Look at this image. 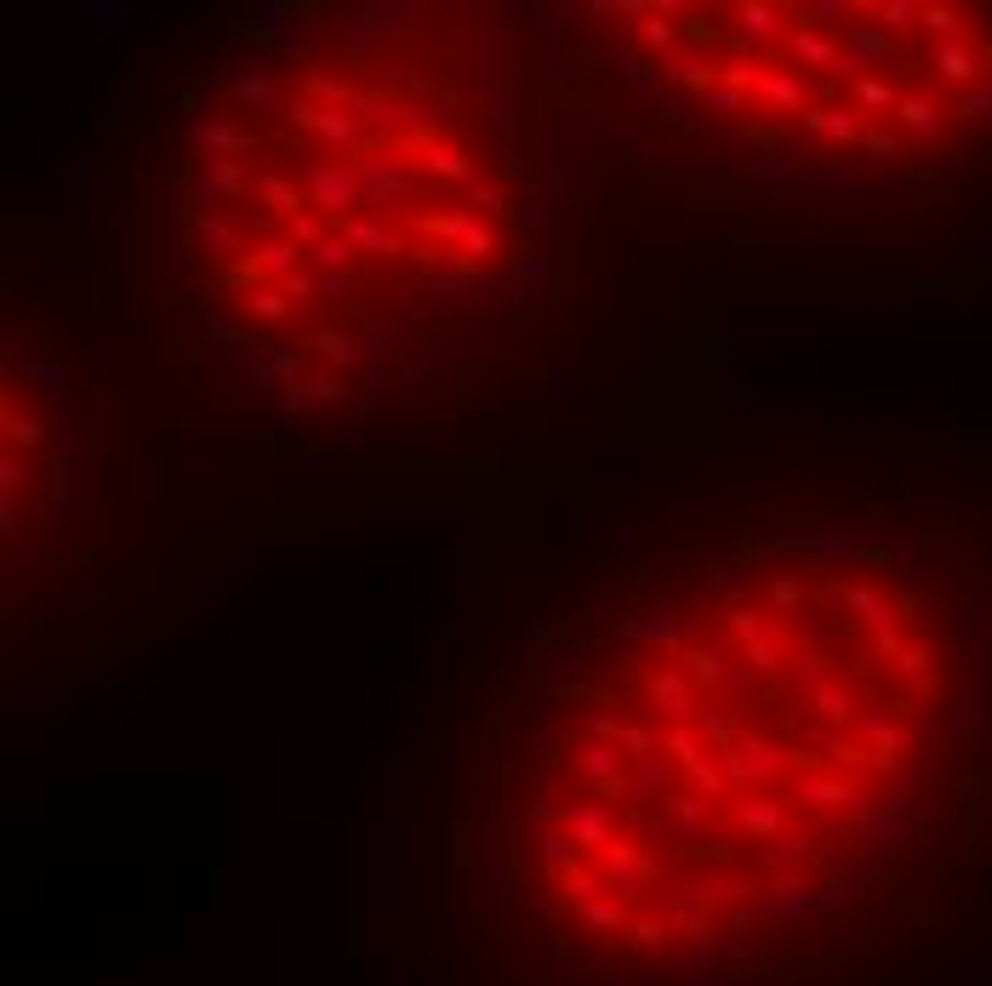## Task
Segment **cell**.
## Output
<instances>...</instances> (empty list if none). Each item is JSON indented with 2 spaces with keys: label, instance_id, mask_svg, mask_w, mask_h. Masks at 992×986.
<instances>
[{
  "label": "cell",
  "instance_id": "cell-20",
  "mask_svg": "<svg viewBox=\"0 0 992 986\" xmlns=\"http://www.w3.org/2000/svg\"><path fill=\"white\" fill-rule=\"evenodd\" d=\"M240 308H246L252 319H286V314H292V297H286V292H246Z\"/></svg>",
  "mask_w": 992,
  "mask_h": 986
},
{
  "label": "cell",
  "instance_id": "cell-19",
  "mask_svg": "<svg viewBox=\"0 0 992 986\" xmlns=\"http://www.w3.org/2000/svg\"><path fill=\"white\" fill-rule=\"evenodd\" d=\"M685 662H690V679H701V684H725L730 679V662H725L719 650H701L696 644V650H685Z\"/></svg>",
  "mask_w": 992,
  "mask_h": 986
},
{
  "label": "cell",
  "instance_id": "cell-31",
  "mask_svg": "<svg viewBox=\"0 0 992 986\" xmlns=\"http://www.w3.org/2000/svg\"><path fill=\"white\" fill-rule=\"evenodd\" d=\"M314 286H320L314 274H292V279H286V286H279V292H286V297H308Z\"/></svg>",
  "mask_w": 992,
  "mask_h": 986
},
{
  "label": "cell",
  "instance_id": "cell-18",
  "mask_svg": "<svg viewBox=\"0 0 992 986\" xmlns=\"http://www.w3.org/2000/svg\"><path fill=\"white\" fill-rule=\"evenodd\" d=\"M741 18V34H753V40H782V7H765V0H747V7L736 12Z\"/></svg>",
  "mask_w": 992,
  "mask_h": 986
},
{
  "label": "cell",
  "instance_id": "cell-13",
  "mask_svg": "<svg viewBox=\"0 0 992 986\" xmlns=\"http://www.w3.org/2000/svg\"><path fill=\"white\" fill-rule=\"evenodd\" d=\"M849 610H856V617H862L873 633H890L895 622H902V617H895V610H902V604H895V593H884V588H873V582L849 588Z\"/></svg>",
  "mask_w": 992,
  "mask_h": 986
},
{
  "label": "cell",
  "instance_id": "cell-21",
  "mask_svg": "<svg viewBox=\"0 0 992 986\" xmlns=\"http://www.w3.org/2000/svg\"><path fill=\"white\" fill-rule=\"evenodd\" d=\"M747 98H753V91H736V86H725V80L701 91V103L714 109V115H741V109H747Z\"/></svg>",
  "mask_w": 992,
  "mask_h": 986
},
{
  "label": "cell",
  "instance_id": "cell-26",
  "mask_svg": "<svg viewBox=\"0 0 992 986\" xmlns=\"http://www.w3.org/2000/svg\"><path fill=\"white\" fill-rule=\"evenodd\" d=\"M314 257H320V263H325V268H343V263H354V257H360V252H354V246H348V240H343V234H331V240H325V246H320V252H314Z\"/></svg>",
  "mask_w": 992,
  "mask_h": 986
},
{
  "label": "cell",
  "instance_id": "cell-30",
  "mask_svg": "<svg viewBox=\"0 0 992 986\" xmlns=\"http://www.w3.org/2000/svg\"><path fill=\"white\" fill-rule=\"evenodd\" d=\"M725 696H730V701H747V696H753V679L730 668V679H725Z\"/></svg>",
  "mask_w": 992,
  "mask_h": 986
},
{
  "label": "cell",
  "instance_id": "cell-8",
  "mask_svg": "<svg viewBox=\"0 0 992 986\" xmlns=\"http://www.w3.org/2000/svg\"><path fill=\"white\" fill-rule=\"evenodd\" d=\"M805 131H816V137H833V144H856V137H867L873 126H867V115H862V109L816 103V109H805Z\"/></svg>",
  "mask_w": 992,
  "mask_h": 986
},
{
  "label": "cell",
  "instance_id": "cell-12",
  "mask_svg": "<svg viewBox=\"0 0 992 986\" xmlns=\"http://www.w3.org/2000/svg\"><path fill=\"white\" fill-rule=\"evenodd\" d=\"M297 263H303V246H292V240H263V246L252 252L246 274H263V279H279V286H286L292 274H303Z\"/></svg>",
  "mask_w": 992,
  "mask_h": 986
},
{
  "label": "cell",
  "instance_id": "cell-32",
  "mask_svg": "<svg viewBox=\"0 0 992 986\" xmlns=\"http://www.w3.org/2000/svg\"><path fill=\"white\" fill-rule=\"evenodd\" d=\"M474 206H485L491 217H502V211H508V200H502L497 189H474Z\"/></svg>",
  "mask_w": 992,
  "mask_h": 986
},
{
  "label": "cell",
  "instance_id": "cell-14",
  "mask_svg": "<svg viewBox=\"0 0 992 986\" xmlns=\"http://www.w3.org/2000/svg\"><path fill=\"white\" fill-rule=\"evenodd\" d=\"M331 234H343V240L354 246V252H376V257H400V240L389 228H376L371 217H337L331 223Z\"/></svg>",
  "mask_w": 992,
  "mask_h": 986
},
{
  "label": "cell",
  "instance_id": "cell-5",
  "mask_svg": "<svg viewBox=\"0 0 992 986\" xmlns=\"http://www.w3.org/2000/svg\"><path fill=\"white\" fill-rule=\"evenodd\" d=\"M252 195H257V206L279 211L286 223H292L297 211H308V200H303V183H297V171H279V166H263V171H257Z\"/></svg>",
  "mask_w": 992,
  "mask_h": 986
},
{
  "label": "cell",
  "instance_id": "cell-7",
  "mask_svg": "<svg viewBox=\"0 0 992 986\" xmlns=\"http://www.w3.org/2000/svg\"><path fill=\"white\" fill-rule=\"evenodd\" d=\"M292 126L325 137V144H354V137H360V120H354V115L325 109V103H292Z\"/></svg>",
  "mask_w": 992,
  "mask_h": 986
},
{
  "label": "cell",
  "instance_id": "cell-1",
  "mask_svg": "<svg viewBox=\"0 0 992 986\" xmlns=\"http://www.w3.org/2000/svg\"><path fill=\"white\" fill-rule=\"evenodd\" d=\"M297 171V183H303V200H308V211H320V217H360V206H365V189H360V171H354V160H303V166H292Z\"/></svg>",
  "mask_w": 992,
  "mask_h": 986
},
{
  "label": "cell",
  "instance_id": "cell-25",
  "mask_svg": "<svg viewBox=\"0 0 992 986\" xmlns=\"http://www.w3.org/2000/svg\"><path fill=\"white\" fill-rule=\"evenodd\" d=\"M234 91H240L246 103H257V109H274V103H279V86H274V80H263V75H246Z\"/></svg>",
  "mask_w": 992,
  "mask_h": 986
},
{
  "label": "cell",
  "instance_id": "cell-16",
  "mask_svg": "<svg viewBox=\"0 0 992 986\" xmlns=\"http://www.w3.org/2000/svg\"><path fill=\"white\" fill-rule=\"evenodd\" d=\"M195 240L206 246V257H228V252H240V228L223 211H195Z\"/></svg>",
  "mask_w": 992,
  "mask_h": 986
},
{
  "label": "cell",
  "instance_id": "cell-17",
  "mask_svg": "<svg viewBox=\"0 0 992 986\" xmlns=\"http://www.w3.org/2000/svg\"><path fill=\"white\" fill-rule=\"evenodd\" d=\"M422 160H429V171H434L440 183H480V177H485L480 160H468V155H456V149H440V144H422Z\"/></svg>",
  "mask_w": 992,
  "mask_h": 986
},
{
  "label": "cell",
  "instance_id": "cell-11",
  "mask_svg": "<svg viewBox=\"0 0 992 986\" xmlns=\"http://www.w3.org/2000/svg\"><path fill=\"white\" fill-rule=\"evenodd\" d=\"M753 98H765L770 109H798V115H805V109H811V103H805V98H811V86L798 80V75H787V69H759V86H753Z\"/></svg>",
  "mask_w": 992,
  "mask_h": 986
},
{
  "label": "cell",
  "instance_id": "cell-22",
  "mask_svg": "<svg viewBox=\"0 0 992 986\" xmlns=\"http://www.w3.org/2000/svg\"><path fill=\"white\" fill-rule=\"evenodd\" d=\"M456 252H462V257H491V252H497V234L474 217V223L462 228V246H456Z\"/></svg>",
  "mask_w": 992,
  "mask_h": 986
},
{
  "label": "cell",
  "instance_id": "cell-4",
  "mask_svg": "<svg viewBox=\"0 0 992 986\" xmlns=\"http://www.w3.org/2000/svg\"><path fill=\"white\" fill-rule=\"evenodd\" d=\"M650 701H656V713L668 719V730H690L696 724V696H690L679 668H656L650 673Z\"/></svg>",
  "mask_w": 992,
  "mask_h": 986
},
{
  "label": "cell",
  "instance_id": "cell-3",
  "mask_svg": "<svg viewBox=\"0 0 992 986\" xmlns=\"http://www.w3.org/2000/svg\"><path fill=\"white\" fill-rule=\"evenodd\" d=\"M354 171H360V189H365V206H389V200H405L411 195V177L400 171V160L389 155H354Z\"/></svg>",
  "mask_w": 992,
  "mask_h": 986
},
{
  "label": "cell",
  "instance_id": "cell-24",
  "mask_svg": "<svg viewBox=\"0 0 992 986\" xmlns=\"http://www.w3.org/2000/svg\"><path fill=\"white\" fill-rule=\"evenodd\" d=\"M668 18H674V12H645V23H639V29H645V40L656 46V52H668V46L679 40V29H674Z\"/></svg>",
  "mask_w": 992,
  "mask_h": 986
},
{
  "label": "cell",
  "instance_id": "cell-6",
  "mask_svg": "<svg viewBox=\"0 0 992 986\" xmlns=\"http://www.w3.org/2000/svg\"><path fill=\"white\" fill-rule=\"evenodd\" d=\"M668 787H674V765L661 759V753H650V759H628V798H633V805L661 810Z\"/></svg>",
  "mask_w": 992,
  "mask_h": 986
},
{
  "label": "cell",
  "instance_id": "cell-27",
  "mask_svg": "<svg viewBox=\"0 0 992 986\" xmlns=\"http://www.w3.org/2000/svg\"><path fill=\"white\" fill-rule=\"evenodd\" d=\"M320 348H325V359H337V365H348V359H354V337H348V332H325V337H320Z\"/></svg>",
  "mask_w": 992,
  "mask_h": 986
},
{
  "label": "cell",
  "instance_id": "cell-2",
  "mask_svg": "<svg viewBox=\"0 0 992 986\" xmlns=\"http://www.w3.org/2000/svg\"><path fill=\"white\" fill-rule=\"evenodd\" d=\"M719 770H725V781L736 792V787H759L770 776L798 770V753H793V747H782V741H765V736H736V747L719 759Z\"/></svg>",
  "mask_w": 992,
  "mask_h": 986
},
{
  "label": "cell",
  "instance_id": "cell-28",
  "mask_svg": "<svg viewBox=\"0 0 992 986\" xmlns=\"http://www.w3.org/2000/svg\"><path fill=\"white\" fill-rule=\"evenodd\" d=\"M320 292L343 303V297H354V292H360V279H354V274H325V279H320Z\"/></svg>",
  "mask_w": 992,
  "mask_h": 986
},
{
  "label": "cell",
  "instance_id": "cell-15",
  "mask_svg": "<svg viewBox=\"0 0 992 986\" xmlns=\"http://www.w3.org/2000/svg\"><path fill=\"white\" fill-rule=\"evenodd\" d=\"M195 144L206 149V160H234L252 137L240 126H228V120H195Z\"/></svg>",
  "mask_w": 992,
  "mask_h": 986
},
{
  "label": "cell",
  "instance_id": "cell-29",
  "mask_svg": "<svg viewBox=\"0 0 992 986\" xmlns=\"http://www.w3.org/2000/svg\"><path fill=\"white\" fill-rule=\"evenodd\" d=\"M867 149H873L878 160L895 155V149H902V131H867Z\"/></svg>",
  "mask_w": 992,
  "mask_h": 986
},
{
  "label": "cell",
  "instance_id": "cell-33",
  "mask_svg": "<svg viewBox=\"0 0 992 986\" xmlns=\"http://www.w3.org/2000/svg\"><path fill=\"white\" fill-rule=\"evenodd\" d=\"M776 604H798V588H793V582H776Z\"/></svg>",
  "mask_w": 992,
  "mask_h": 986
},
{
  "label": "cell",
  "instance_id": "cell-10",
  "mask_svg": "<svg viewBox=\"0 0 992 986\" xmlns=\"http://www.w3.org/2000/svg\"><path fill=\"white\" fill-rule=\"evenodd\" d=\"M941 115H953V109H941L935 103V91H913V98H902V109H895V131H907V137H930L941 131Z\"/></svg>",
  "mask_w": 992,
  "mask_h": 986
},
{
  "label": "cell",
  "instance_id": "cell-23",
  "mask_svg": "<svg viewBox=\"0 0 992 986\" xmlns=\"http://www.w3.org/2000/svg\"><path fill=\"white\" fill-rule=\"evenodd\" d=\"M741 655H747V668H759V673H770L776 662H782V650L765 639V633H753V639H741Z\"/></svg>",
  "mask_w": 992,
  "mask_h": 986
},
{
  "label": "cell",
  "instance_id": "cell-9",
  "mask_svg": "<svg viewBox=\"0 0 992 986\" xmlns=\"http://www.w3.org/2000/svg\"><path fill=\"white\" fill-rule=\"evenodd\" d=\"M805 708L816 713V719H827V724H856L862 719V708H856V696H849L838 679H811V690H805Z\"/></svg>",
  "mask_w": 992,
  "mask_h": 986
}]
</instances>
